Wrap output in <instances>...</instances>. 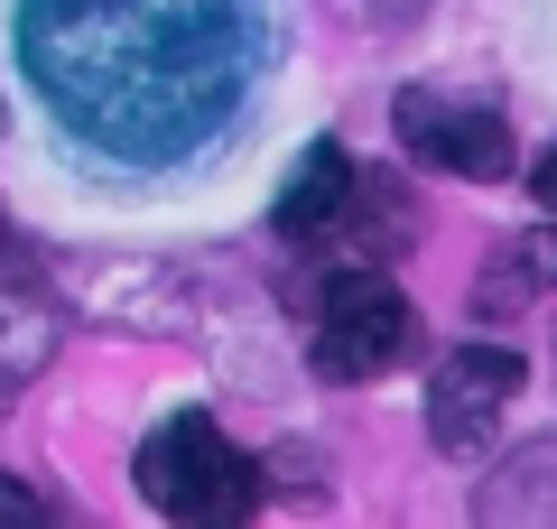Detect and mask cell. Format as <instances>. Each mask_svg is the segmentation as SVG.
I'll return each mask as SVG.
<instances>
[{
    "instance_id": "obj_1",
    "label": "cell",
    "mask_w": 557,
    "mask_h": 529,
    "mask_svg": "<svg viewBox=\"0 0 557 529\" xmlns=\"http://www.w3.org/2000/svg\"><path fill=\"white\" fill-rule=\"evenodd\" d=\"M251 0H28L20 57L47 112L102 158L159 168L233 121L251 84Z\"/></svg>"
},
{
    "instance_id": "obj_2",
    "label": "cell",
    "mask_w": 557,
    "mask_h": 529,
    "mask_svg": "<svg viewBox=\"0 0 557 529\" xmlns=\"http://www.w3.org/2000/svg\"><path fill=\"white\" fill-rule=\"evenodd\" d=\"M131 483H139V502L159 510V520H177V529H251V510H260V465L205 409L168 418L131 455Z\"/></svg>"
},
{
    "instance_id": "obj_3",
    "label": "cell",
    "mask_w": 557,
    "mask_h": 529,
    "mask_svg": "<svg viewBox=\"0 0 557 529\" xmlns=\"http://www.w3.org/2000/svg\"><path fill=\"white\" fill-rule=\"evenodd\" d=\"M409 353H418V307L399 297L391 270L354 260V270L325 279V297H317V372L325 381H381Z\"/></svg>"
},
{
    "instance_id": "obj_4",
    "label": "cell",
    "mask_w": 557,
    "mask_h": 529,
    "mask_svg": "<svg viewBox=\"0 0 557 529\" xmlns=\"http://www.w3.org/2000/svg\"><path fill=\"white\" fill-rule=\"evenodd\" d=\"M57 297L94 325H121V334H186L196 325V297L168 260H131V251H84L57 270Z\"/></svg>"
},
{
    "instance_id": "obj_5",
    "label": "cell",
    "mask_w": 557,
    "mask_h": 529,
    "mask_svg": "<svg viewBox=\"0 0 557 529\" xmlns=\"http://www.w3.org/2000/svg\"><path fill=\"white\" fill-rule=\"evenodd\" d=\"M391 121H399V149H409L418 168L465 176V186H493V176H511V121H502L493 102H456V94H428V84H409V94L391 102Z\"/></svg>"
},
{
    "instance_id": "obj_6",
    "label": "cell",
    "mask_w": 557,
    "mask_h": 529,
    "mask_svg": "<svg viewBox=\"0 0 557 529\" xmlns=\"http://www.w3.org/2000/svg\"><path fill=\"white\" fill-rule=\"evenodd\" d=\"M520 372H530V362H520L511 344L437 353V372H428V436H437V455H483L493 446V428L520 399Z\"/></svg>"
},
{
    "instance_id": "obj_7",
    "label": "cell",
    "mask_w": 557,
    "mask_h": 529,
    "mask_svg": "<svg viewBox=\"0 0 557 529\" xmlns=\"http://www.w3.org/2000/svg\"><path fill=\"white\" fill-rule=\"evenodd\" d=\"M354 186H362V168L344 158V139H317L278 186V242H335L344 214H354Z\"/></svg>"
},
{
    "instance_id": "obj_8",
    "label": "cell",
    "mask_w": 557,
    "mask_h": 529,
    "mask_svg": "<svg viewBox=\"0 0 557 529\" xmlns=\"http://www.w3.org/2000/svg\"><path fill=\"white\" fill-rule=\"evenodd\" d=\"M474 520L483 529H557V436L548 446H520L502 473H483Z\"/></svg>"
},
{
    "instance_id": "obj_9",
    "label": "cell",
    "mask_w": 557,
    "mask_h": 529,
    "mask_svg": "<svg viewBox=\"0 0 557 529\" xmlns=\"http://www.w3.org/2000/svg\"><path fill=\"white\" fill-rule=\"evenodd\" d=\"M539 288H557V233L502 242V251L483 260V279H474V316H520Z\"/></svg>"
},
{
    "instance_id": "obj_10",
    "label": "cell",
    "mask_w": 557,
    "mask_h": 529,
    "mask_svg": "<svg viewBox=\"0 0 557 529\" xmlns=\"http://www.w3.org/2000/svg\"><path fill=\"white\" fill-rule=\"evenodd\" d=\"M0 529H57V520H47V502L20 483V473H0Z\"/></svg>"
},
{
    "instance_id": "obj_11",
    "label": "cell",
    "mask_w": 557,
    "mask_h": 529,
    "mask_svg": "<svg viewBox=\"0 0 557 529\" xmlns=\"http://www.w3.org/2000/svg\"><path fill=\"white\" fill-rule=\"evenodd\" d=\"M530 196H539V205H548V214H557V149H548V158H539V168H530Z\"/></svg>"
},
{
    "instance_id": "obj_12",
    "label": "cell",
    "mask_w": 557,
    "mask_h": 529,
    "mask_svg": "<svg viewBox=\"0 0 557 529\" xmlns=\"http://www.w3.org/2000/svg\"><path fill=\"white\" fill-rule=\"evenodd\" d=\"M10 251H20V242H10V223H0V260H10Z\"/></svg>"
},
{
    "instance_id": "obj_13",
    "label": "cell",
    "mask_w": 557,
    "mask_h": 529,
    "mask_svg": "<svg viewBox=\"0 0 557 529\" xmlns=\"http://www.w3.org/2000/svg\"><path fill=\"white\" fill-rule=\"evenodd\" d=\"M0 399H10V372H0Z\"/></svg>"
}]
</instances>
